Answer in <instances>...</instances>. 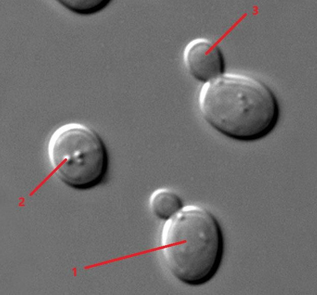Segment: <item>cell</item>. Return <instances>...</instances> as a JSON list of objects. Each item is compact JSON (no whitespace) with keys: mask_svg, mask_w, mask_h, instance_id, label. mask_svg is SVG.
<instances>
[{"mask_svg":"<svg viewBox=\"0 0 317 295\" xmlns=\"http://www.w3.org/2000/svg\"><path fill=\"white\" fill-rule=\"evenodd\" d=\"M199 108L212 128L240 141L266 136L279 116L277 99L269 87L260 80L238 75L224 74L204 84Z\"/></svg>","mask_w":317,"mask_h":295,"instance_id":"obj_1","label":"cell"},{"mask_svg":"<svg viewBox=\"0 0 317 295\" xmlns=\"http://www.w3.org/2000/svg\"><path fill=\"white\" fill-rule=\"evenodd\" d=\"M161 250L171 274L193 286L209 281L218 270L224 253V236L215 217L198 206L183 207L166 221Z\"/></svg>","mask_w":317,"mask_h":295,"instance_id":"obj_2","label":"cell"},{"mask_svg":"<svg viewBox=\"0 0 317 295\" xmlns=\"http://www.w3.org/2000/svg\"><path fill=\"white\" fill-rule=\"evenodd\" d=\"M47 155L52 173L74 189L98 185L108 172L105 143L94 129L82 124L69 123L56 129L48 141Z\"/></svg>","mask_w":317,"mask_h":295,"instance_id":"obj_3","label":"cell"},{"mask_svg":"<svg viewBox=\"0 0 317 295\" xmlns=\"http://www.w3.org/2000/svg\"><path fill=\"white\" fill-rule=\"evenodd\" d=\"M183 58L190 75L204 84L224 75V56L215 43L204 39L194 40L186 47Z\"/></svg>","mask_w":317,"mask_h":295,"instance_id":"obj_4","label":"cell"},{"mask_svg":"<svg viewBox=\"0 0 317 295\" xmlns=\"http://www.w3.org/2000/svg\"><path fill=\"white\" fill-rule=\"evenodd\" d=\"M149 206L151 211L157 218L166 221L173 217L183 207L180 196L168 188L155 190L150 196Z\"/></svg>","mask_w":317,"mask_h":295,"instance_id":"obj_5","label":"cell"},{"mask_svg":"<svg viewBox=\"0 0 317 295\" xmlns=\"http://www.w3.org/2000/svg\"><path fill=\"white\" fill-rule=\"evenodd\" d=\"M60 3L70 10L80 14H90L105 8L108 1H61Z\"/></svg>","mask_w":317,"mask_h":295,"instance_id":"obj_6","label":"cell"}]
</instances>
